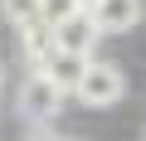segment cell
Here are the masks:
<instances>
[{"mask_svg":"<svg viewBox=\"0 0 146 141\" xmlns=\"http://www.w3.org/2000/svg\"><path fill=\"white\" fill-rule=\"evenodd\" d=\"M73 97H78L83 107H112V102H122V93H127V73H122V68L117 63H83V73H78V83H73L68 88Z\"/></svg>","mask_w":146,"mask_h":141,"instance_id":"1","label":"cell"},{"mask_svg":"<svg viewBox=\"0 0 146 141\" xmlns=\"http://www.w3.org/2000/svg\"><path fill=\"white\" fill-rule=\"evenodd\" d=\"M58 107H63V88L49 83L39 68H29V78L20 83V112L29 122H49V117H58Z\"/></svg>","mask_w":146,"mask_h":141,"instance_id":"2","label":"cell"},{"mask_svg":"<svg viewBox=\"0 0 146 141\" xmlns=\"http://www.w3.org/2000/svg\"><path fill=\"white\" fill-rule=\"evenodd\" d=\"M98 24H93V15L88 10H78V15H68L63 24H54V49H68V54H83V58H93V49H98Z\"/></svg>","mask_w":146,"mask_h":141,"instance_id":"3","label":"cell"},{"mask_svg":"<svg viewBox=\"0 0 146 141\" xmlns=\"http://www.w3.org/2000/svg\"><path fill=\"white\" fill-rule=\"evenodd\" d=\"M88 15H93L98 34H127L141 20V0H93Z\"/></svg>","mask_w":146,"mask_h":141,"instance_id":"4","label":"cell"},{"mask_svg":"<svg viewBox=\"0 0 146 141\" xmlns=\"http://www.w3.org/2000/svg\"><path fill=\"white\" fill-rule=\"evenodd\" d=\"M83 63H88L83 54H68V49H49V54L39 58V73H44L49 83H58V88L68 93L73 83H78V73H83Z\"/></svg>","mask_w":146,"mask_h":141,"instance_id":"5","label":"cell"},{"mask_svg":"<svg viewBox=\"0 0 146 141\" xmlns=\"http://www.w3.org/2000/svg\"><path fill=\"white\" fill-rule=\"evenodd\" d=\"M0 10H5V20H10L15 29H34V24H44L39 0H0Z\"/></svg>","mask_w":146,"mask_h":141,"instance_id":"6","label":"cell"},{"mask_svg":"<svg viewBox=\"0 0 146 141\" xmlns=\"http://www.w3.org/2000/svg\"><path fill=\"white\" fill-rule=\"evenodd\" d=\"M83 5H78V0H39V15H44V24L54 29V24H63L68 15H78Z\"/></svg>","mask_w":146,"mask_h":141,"instance_id":"7","label":"cell"},{"mask_svg":"<svg viewBox=\"0 0 146 141\" xmlns=\"http://www.w3.org/2000/svg\"><path fill=\"white\" fill-rule=\"evenodd\" d=\"M25 141H63V136H58V131H44V126H39V131H29Z\"/></svg>","mask_w":146,"mask_h":141,"instance_id":"8","label":"cell"},{"mask_svg":"<svg viewBox=\"0 0 146 141\" xmlns=\"http://www.w3.org/2000/svg\"><path fill=\"white\" fill-rule=\"evenodd\" d=\"M78 5H83V10H88V5H93V0H78Z\"/></svg>","mask_w":146,"mask_h":141,"instance_id":"9","label":"cell"}]
</instances>
